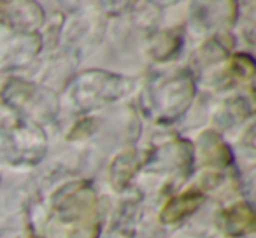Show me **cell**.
<instances>
[{
  "instance_id": "obj_3",
  "label": "cell",
  "mask_w": 256,
  "mask_h": 238,
  "mask_svg": "<svg viewBox=\"0 0 256 238\" xmlns=\"http://www.w3.org/2000/svg\"><path fill=\"white\" fill-rule=\"evenodd\" d=\"M248 60H249L248 56H235L234 60H232V67L230 68L234 72H237L238 77H249V75H252V70H254V67H252V61L244 67V63Z\"/></svg>"
},
{
  "instance_id": "obj_1",
  "label": "cell",
  "mask_w": 256,
  "mask_h": 238,
  "mask_svg": "<svg viewBox=\"0 0 256 238\" xmlns=\"http://www.w3.org/2000/svg\"><path fill=\"white\" fill-rule=\"evenodd\" d=\"M204 195L200 189H188L182 195H178L174 198H170L165 203L164 210L160 214V219L164 223H176V221H181L182 217L193 214L198 205L202 203Z\"/></svg>"
},
{
  "instance_id": "obj_2",
  "label": "cell",
  "mask_w": 256,
  "mask_h": 238,
  "mask_svg": "<svg viewBox=\"0 0 256 238\" xmlns=\"http://www.w3.org/2000/svg\"><path fill=\"white\" fill-rule=\"evenodd\" d=\"M221 226L224 233L238 237L254 228V214L248 203H235L221 214Z\"/></svg>"
}]
</instances>
